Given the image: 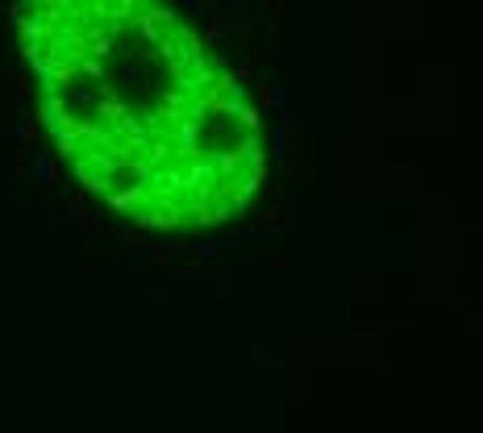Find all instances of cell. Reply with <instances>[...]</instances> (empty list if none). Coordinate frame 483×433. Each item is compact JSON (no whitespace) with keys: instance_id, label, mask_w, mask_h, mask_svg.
<instances>
[{"instance_id":"obj_1","label":"cell","mask_w":483,"mask_h":433,"mask_svg":"<svg viewBox=\"0 0 483 433\" xmlns=\"http://www.w3.org/2000/svg\"><path fill=\"white\" fill-rule=\"evenodd\" d=\"M46 134L117 217L209 234L267 183L254 92L167 0H13Z\"/></svg>"}]
</instances>
